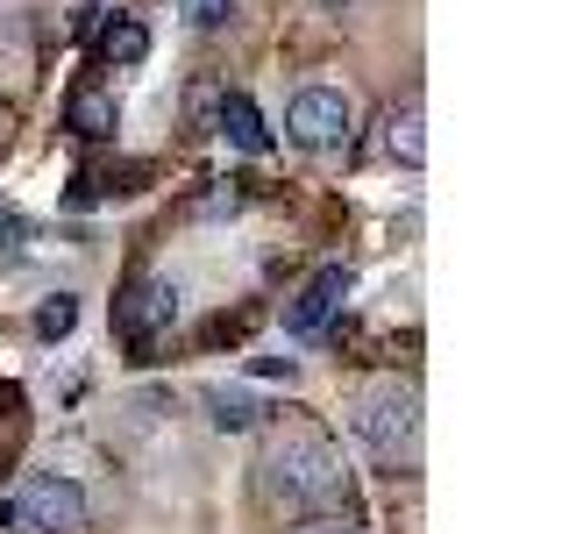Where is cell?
<instances>
[{
	"mask_svg": "<svg viewBox=\"0 0 569 534\" xmlns=\"http://www.w3.org/2000/svg\"><path fill=\"white\" fill-rule=\"evenodd\" d=\"M186 22L192 29H221V22H236V0H186Z\"/></svg>",
	"mask_w": 569,
	"mask_h": 534,
	"instance_id": "obj_13",
	"label": "cell"
},
{
	"mask_svg": "<svg viewBox=\"0 0 569 534\" xmlns=\"http://www.w3.org/2000/svg\"><path fill=\"white\" fill-rule=\"evenodd\" d=\"M171 320H178V285L171 278H136L129 299H121V335H129L136 349H150Z\"/></svg>",
	"mask_w": 569,
	"mask_h": 534,
	"instance_id": "obj_6",
	"label": "cell"
},
{
	"mask_svg": "<svg viewBox=\"0 0 569 534\" xmlns=\"http://www.w3.org/2000/svg\"><path fill=\"white\" fill-rule=\"evenodd\" d=\"M420 129H427V115H420V100H413V107H399V115H391V121H385V150H391V157H399V165H406V171H420V165H427V136H420Z\"/></svg>",
	"mask_w": 569,
	"mask_h": 534,
	"instance_id": "obj_9",
	"label": "cell"
},
{
	"mask_svg": "<svg viewBox=\"0 0 569 534\" xmlns=\"http://www.w3.org/2000/svg\"><path fill=\"white\" fill-rule=\"evenodd\" d=\"M71 328H79V299H71V293H50L43 307H36V335H43V343H64Z\"/></svg>",
	"mask_w": 569,
	"mask_h": 534,
	"instance_id": "obj_11",
	"label": "cell"
},
{
	"mask_svg": "<svg viewBox=\"0 0 569 534\" xmlns=\"http://www.w3.org/2000/svg\"><path fill=\"white\" fill-rule=\"evenodd\" d=\"M292 534H363L356 521H342V513H307V521H299Z\"/></svg>",
	"mask_w": 569,
	"mask_h": 534,
	"instance_id": "obj_15",
	"label": "cell"
},
{
	"mask_svg": "<svg viewBox=\"0 0 569 534\" xmlns=\"http://www.w3.org/2000/svg\"><path fill=\"white\" fill-rule=\"evenodd\" d=\"M257 392H242V385H207V421L221 427V435H249L257 427Z\"/></svg>",
	"mask_w": 569,
	"mask_h": 534,
	"instance_id": "obj_8",
	"label": "cell"
},
{
	"mask_svg": "<svg viewBox=\"0 0 569 534\" xmlns=\"http://www.w3.org/2000/svg\"><path fill=\"white\" fill-rule=\"evenodd\" d=\"M0 257H22V221H0Z\"/></svg>",
	"mask_w": 569,
	"mask_h": 534,
	"instance_id": "obj_17",
	"label": "cell"
},
{
	"mask_svg": "<svg viewBox=\"0 0 569 534\" xmlns=\"http://www.w3.org/2000/svg\"><path fill=\"white\" fill-rule=\"evenodd\" d=\"M213 121H221V136L236 142V150H249V157L271 150V129H263V115H257V100H249V93H221Z\"/></svg>",
	"mask_w": 569,
	"mask_h": 534,
	"instance_id": "obj_7",
	"label": "cell"
},
{
	"mask_svg": "<svg viewBox=\"0 0 569 534\" xmlns=\"http://www.w3.org/2000/svg\"><path fill=\"white\" fill-rule=\"evenodd\" d=\"M71 129L79 136H114V100L107 93H71Z\"/></svg>",
	"mask_w": 569,
	"mask_h": 534,
	"instance_id": "obj_12",
	"label": "cell"
},
{
	"mask_svg": "<svg viewBox=\"0 0 569 534\" xmlns=\"http://www.w3.org/2000/svg\"><path fill=\"white\" fill-rule=\"evenodd\" d=\"M100 58L107 65H142V58H150V36H142V22H107L100 29Z\"/></svg>",
	"mask_w": 569,
	"mask_h": 534,
	"instance_id": "obj_10",
	"label": "cell"
},
{
	"mask_svg": "<svg viewBox=\"0 0 569 534\" xmlns=\"http://www.w3.org/2000/svg\"><path fill=\"white\" fill-rule=\"evenodd\" d=\"M249 370H257V378H284V385L299 378V364H292V356H257V364H249Z\"/></svg>",
	"mask_w": 569,
	"mask_h": 534,
	"instance_id": "obj_16",
	"label": "cell"
},
{
	"mask_svg": "<svg viewBox=\"0 0 569 534\" xmlns=\"http://www.w3.org/2000/svg\"><path fill=\"white\" fill-rule=\"evenodd\" d=\"M242 200H249V192L236 186V178H228V186H213L207 200H200V214H207V221H221V214H242Z\"/></svg>",
	"mask_w": 569,
	"mask_h": 534,
	"instance_id": "obj_14",
	"label": "cell"
},
{
	"mask_svg": "<svg viewBox=\"0 0 569 534\" xmlns=\"http://www.w3.org/2000/svg\"><path fill=\"white\" fill-rule=\"evenodd\" d=\"M14 521L36 527V534H79L86 527V492L58 471H36L22 485V498H14Z\"/></svg>",
	"mask_w": 569,
	"mask_h": 534,
	"instance_id": "obj_4",
	"label": "cell"
},
{
	"mask_svg": "<svg viewBox=\"0 0 569 534\" xmlns=\"http://www.w3.org/2000/svg\"><path fill=\"white\" fill-rule=\"evenodd\" d=\"M349 121L356 107L342 86H299L292 107H284V136L299 142V150H335V142H349Z\"/></svg>",
	"mask_w": 569,
	"mask_h": 534,
	"instance_id": "obj_3",
	"label": "cell"
},
{
	"mask_svg": "<svg viewBox=\"0 0 569 534\" xmlns=\"http://www.w3.org/2000/svg\"><path fill=\"white\" fill-rule=\"evenodd\" d=\"M342 299H349V271L342 264H320V271L292 293V307H284V335H299V343L328 335V320L342 314Z\"/></svg>",
	"mask_w": 569,
	"mask_h": 534,
	"instance_id": "obj_5",
	"label": "cell"
},
{
	"mask_svg": "<svg viewBox=\"0 0 569 534\" xmlns=\"http://www.w3.org/2000/svg\"><path fill=\"white\" fill-rule=\"evenodd\" d=\"M263 492H271L284 513H328V506H342L349 471L320 435L292 427V435L271 442V456H263Z\"/></svg>",
	"mask_w": 569,
	"mask_h": 534,
	"instance_id": "obj_1",
	"label": "cell"
},
{
	"mask_svg": "<svg viewBox=\"0 0 569 534\" xmlns=\"http://www.w3.org/2000/svg\"><path fill=\"white\" fill-rule=\"evenodd\" d=\"M349 427H356V442H363L378 463H413L420 456V399L399 392V385L370 392V399L349 414Z\"/></svg>",
	"mask_w": 569,
	"mask_h": 534,
	"instance_id": "obj_2",
	"label": "cell"
}]
</instances>
